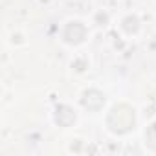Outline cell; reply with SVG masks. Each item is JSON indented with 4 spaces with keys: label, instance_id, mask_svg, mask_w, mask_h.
I'll list each match as a JSON object with an SVG mask.
<instances>
[{
    "label": "cell",
    "instance_id": "obj_1",
    "mask_svg": "<svg viewBox=\"0 0 156 156\" xmlns=\"http://www.w3.org/2000/svg\"><path fill=\"white\" fill-rule=\"evenodd\" d=\"M134 125V110L127 105H118L112 108L110 116H108V127L112 132L116 134H123L129 132Z\"/></svg>",
    "mask_w": 156,
    "mask_h": 156
},
{
    "label": "cell",
    "instance_id": "obj_2",
    "mask_svg": "<svg viewBox=\"0 0 156 156\" xmlns=\"http://www.w3.org/2000/svg\"><path fill=\"white\" fill-rule=\"evenodd\" d=\"M147 141H149V145L156 151V123H152L151 127H149V130H147Z\"/></svg>",
    "mask_w": 156,
    "mask_h": 156
}]
</instances>
